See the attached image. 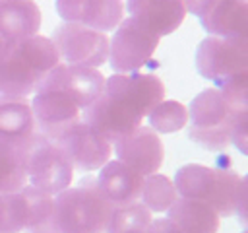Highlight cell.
Returning <instances> with one entry per match:
<instances>
[{"label":"cell","mask_w":248,"mask_h":233,"mask_svg":"<svg viewBox=\"0 0 248 233\" xmlns=\"http://www.w3.org/2000/svg\"><path fill=\"white\" fill-rule=\"evenodd\" d=\"M14 49L21 56V60L39 76V80L46 72H50L56 64H60L58 50H56L54 43L50 41V37H45L39 33L25 39V41L16 43Z\"/></svg>","instance_id":"cell-21"},{"label":"cell","mask_w":248,"mask_h":233,"mask_svg":"<svg viewBox=\"0 0 248 233\" xmlns=\"http://www.w3.org/2000/svg\"><path fill=\"white\" fill-rule=\"evenodd\" d=\"M229 144H232L242 155L248 153V111L232 115L229 128Z\"/></svg>","instance_id":"cell-32"},{"label":"cell","mask_w":248,"mask_h":233,"mask_svg":"<svg viewBox=\"0 0 248 233\" xmlns=\"http://www.w3.org/2000/svg\"><path fill=\"white\" fill-rule=\"evenodd\" d=\"M37 83L39 76L21 60L14 45H8V49L0 54V93L27 99L31 93H35Z\"/></svg>","instance_id":"cell-18"},{"label":"cell","mask_w":248,"mask_h":233,"mask_svg":"<svg viewBox=\"0 0 248 233\" xmlns=\"http://www.w3.org/2000/svg\"><path fill=\"white\" fill-rule=\"evenodd\" d=\"M196 70L205 80H221L234 72L248 70V37L207 35L196 49Z\"/></svg>","instance_id":"cell-5"},{"label":"cell","mask_w":248,"mask_h":233,"mask_svg":"<svg viewBox=\"0 0 248 233\" xmlns=\"http://www.w3.org/2000/svg\"><path fill=\"white\" fill-rule=\"evenodd\" d=\"M143 179L145 177H141L138 171L124 165L122 161L108 159L99 169L95 183L101 194L112 204V208H116V206H128L140 202Z\"/></svg>","instance_id":"cell-12"},{"label":"cell","mask_w":248,"mask_h":233,"mask_svg":"<svg viewBox=\"0 0 248 233\" xmlns=\"http://www.w3.org/2000/svg\"><path fill=\"white\" fill-rule=\"evenodd\" d=\"M234 111L227 105L215 87L202 89L188 105V124L194 128H211L231 122Z\"/></svg>","instance_id":"cell-19"},{"label":"cell","mask_w":248,"mask_h":233,"mask_svg":"<svg viewBox=\"0 0 248 233\" xmlns=\"http://www.w3.org/2000/svg\"><path fill=\"white\" fill-rule=\"evenodd\" d=\"M229 128H231V122L221 124V126H211V128H194V126H188V138L194 144L202 146L203 150L223 151L229 146Z\"/></svg>","instance_id":"cell-31"},{"label":"cell","mask_w":248,"mask_h":233,"mask_svg":"<svg viewBox=\"0 0 248 233\" xmlns=\"http://www.w3.org/2000/svg\"><path fill=\"white\" fill-rule=\"evenodd\" d=\"M219 2L221 0H182L186 14H192L198 17H203L205 14H209Z\"/></svg>","instance_id":"cell-34"},{"label":"cell","mask_w":248,"mask_h":233,"mask_svg":"<svg viewBox=\"0 0 248 233\" xmlns=\"http://www.w3.org/2000/svg\"><path fill=\"white\" fill-rule=\"evenodd\" d=\"M126 12L157 37L174 33L186 17L182 0H126Z\"/></svg>","instance_id":"cell-13"},{"label":"cell","mask_w":248,"mask_h":233,"mask_svg":"<svg viewBox=\"0 0 248 233\" xmlns=\"http://www.w3.org/2000/svg\"><path fill=\"white\" fill-rule=\"evenodd\" d=\"M45 89H58L68 93L83 111L105 91V76L99 72V68L60 62L39 80L35 93Z\"/></svg>","instance_id":"cell-7"},{"label":"cell","mask_w":248,"mask_h":233,"mask_svg":"<svg viewBox=\"0 0 248 233\" xmlns=\"http://www.w3.org/2000/svg\"><path fill=\"white\" fill-rule=\"evenodd\" d=\"M215 89L234 113L248 111V70L234 72L215 82Z\"/></svg>","instance_id":"cell-29"},{"label":"cell","mask_w":248,"mask_h":233,"mask_svg":"<svg viewBox=\"0 0 248 233\" xmlns=\"http://www.w3.org/2000/svg\"><path fill=\"white\" fill-rule=\"evenodd\" d=\"M31 111L37 126V134L56 140L66 128L79 120L81 109L64 91L45 89L37 91L31 99Z\"/></svg>","instance_id":"cell-10"},{"label":"cell","mask_w":248,"mask_h":233,"mask_svg":"<svg viewBox=\"0 0 248 233\" xmlns=\"http://www.w3.org/2000/svg\"><path fill=\"white\" fill-rule=\"evenodd\" d=\"M41 29V10L33 0H0V37L8 45L25 41Z\"/></svg>","instance_id":"cell-15"},{"label":"cell","mask_w":248,"mask_h":233,"mask_svg":"<svg viewBox=\"0 0 248 233\" xmlns=\"http://www.w3.org/2000/svg\"><path fill=\"white\" fill-rule=\"evenodd\" d=\"M27 184L23 148L0 142V192H19Z\"/></svg>","instance_id":"cell-24"},{"label":"cell","mask_w":248,"mask_h":233,"mask_svg":"<svg viewBox=\"0 0 248 233\" xmlns=\"http://www.w3.org/2000/svg\"><path fill=\"white\" fill-rule=\"evenodd\" d=\"M145 233H182V231L167 217H161V219H153Z\"/></svg>","instance_id":"cell-35"},{"label":"cell","mask_w":248,"mask_h":233,"mask_svg":"<svg viewBox=\"0 0 248 233\" xmlns=\"http://www.w3.org/2000/svg\"><path fill=\"white\" fill-rule=\"evenodd\" d=\"M25 231V208L19 192H0V233Z\"/></svg>","instance_id":"cell-30"},{"label":"cell","mask_w":248,"mask_h":233,"mask_svg":"<svg viewBox=\"0 0 248 233\" xmlns=\"http://www.w3.org/2000/svg\"><path fill=\"white\" fill-rule=\"evenodd\" d=\"M167 219L172 221L182 233H217L221 217L203 200L176 198V202L165 212Z\"/></svg>","instance_id":"cell-17"},{"label":"cell","mask_w":248,"mask_h":233,"mask_svg":"<svg viewBox=\"0 0 248 233\" xmlns=\"http://www.w3.org/2000/svg\"><path fill=\"white\" fill-rule=\"evenodd\" d=\"M37 134L31 103L0 93V142L25 148Z\"/></svg>","instance_id":"cell-14"},{"label":"cell","mask_w":248,"mask_h":233,"mask_svg":"<svg viewBox=\"0 0 248 233\" xmlns=\"http://www.w3.org/2000/svg\"><path fill=\"white\" fill-rule=\"evenodd\" d=\"M6 49H8V43H6V41H4L2 37H0V54H2V52H4Z\"/></svg>","instance_id":"cell-36"},{"label":"cell","mask_w":248,"mask_h":233,"mask_svg":"<svg viewBox=\"0 0 248 233\" xmlns=\"http://www.w3.org/2000/svg\"><path fill=\"white\" fill-rule=\"evenodd\" d=\"M213 179H215V169L202 163H186L174 173L172 184L180 198H194L205 202Z\"/></svg>","instance_id":"cell-22"},{"label":"cell","mask_w":248,"mask_h":233,"mask_svg":"<svg viewBox=\"0 0 248 233\" xmlns=\"http://www.w3.org/2000/svg\"><path fill=\"white\" fill-rule=\"evenodd\" d=\"M54 142L66 153L74 171H99L112 155V142L83 120L66 128Z\"/></svg>","instance_id":"cell-6"},{"label":"cell","mask_w":248,"mask_h":233,"mask_svg":"<svg viewBox=\"0 0 248 233\" xmlns=\"http://www.w3.org/2000/svg\"><path fill=\"white\" fill-rule=\"evenodd\" d=\"M83 4H85V0H56V12L62 21L79 23Z\"/></svg>","instance_id":"cell-33"},{"label":"cell","mask_w":248,"mask_h":233,"mask_svg":"<svg viewBox=\"0 0 248 233\" xmlns=\"http://www.w3.org/2000/svg\"><path fill=\"white\" fill-rule=\"evenodd\" d=\"M149 128L157 134H174L188 124V107L174 99H163L147 113Z\"/></svg>","instance_id":"cell-28"},{"label":"cell","mask_w":248,"mask_h":233,"mask_svg":"<svg viewBox=\"0 0 248 233\" xmlns=\"http://www.w3.org/2000/svg\"><path fill=\"white\" fill-rule=\"evenodd\" d=\"M50 41L54 43L60 62L99 68L108 58V35L93 31L83 23L62 21L54 27Z\"/></svg>","instance_id":"cell-4"},{"label":"cell","mask_w":248,"mask_h":233,"mask_svg":"<svg viewBox=\"0 0 248 233\" xmlns=\"http://www.w3.org/2000/svg\"><path fill=\"white\" fill-rule=\"evenodd\" d=\"M159 39L153 31L132 17H124L108 39L107 62L114 74L140 72L155 54Z\"/></svg>","instance_id":"cell-3"},{"label":"cell","mask_w":248,"mask_h":233,"mask_svg":"<svg viewBox=\"0 0 248 233\" xmlns=\"http://www.w3.org/2000/svg\"><path fill=\"white\" fill-rule=\"evenodd\" d=\"M23 151L27 181L31 186L56 196L72 184L74 167L54 140L35 134V138L23 148Z\"/></svg>","instance_id":"cell-2"},{"label":"cell","mask_w":248,"mask_h":233,"mask_svg":"<svg viewBox=\"0 0 248 233\" xmlns=\"http://www.w3.org/2000/svg\"><path fill=\"white\" fill-rule=\"evenodd\" d=\"M19 196H21L23 208H25V231L39 229V227L52 223L54 196H50L31 184H25L19 190Z\"/></svg>","instance_id":"cell-27"},{"label":"cell","mask_w":248,"mask_h":233,"mask_svg":"<svg viewBox=\"0 0 248 233\" xmlns=\"http://www.w3.org/2000/svg\"><path fill=\"white\" fill-rule=\"evenodd\" d=\"M112 151L118 161L132 167L141 177L159 173L165 157V148L159 134L145 124L112 142Z\"/></svg>","instance_id":"cell-8"},{"label":"cell","mask_w":248,"mask_h":233,"mask_svg":"<svg viewBox=\"0 0 248 233\" xmlns=\"http://www.w3.org/2000/svg\"><path fill=\"white\" fill-rule=\"evenodd\" d=\"M207 35L232 39L248 33V4L246 0H221L209 14L200 17Z\"/></svg>","instance_id":"cell-16"},{"label":"cell","mask_w":248,"mask_h":233,"mask_svg":"<svg viewBox=\"0 0 248 233\" xmlns=\"http://www.w3.org/2000/svg\"><path fill=\"white\" fill-rule=\"evenodd\" d=\"M122 19L124 0H85L79 16V23L105 35L114 31Z\"/></svg>","instance_id":"cell-23"},{"label":"cell","mask_w":248,"mask_h":233,"mask_svg":"<svg viewBox=\"0 0 248 233\" xmlns=\"http://www.w3.org/2000/svg\"><path fill=\"white\" fill-rule=\"evenodd\" d=\"M112 204L101 194L95 179H83L54 196L52 225L58 233H105Z\"/></svg>","instance_id":"cell-1"},{"label":"cell","mask_w":248,"mask_h":233,"mask_svg":"<svg viewBox=\"0 0 248 233\" xmlns=\"http://www.w3.org/2000/svg\"><path fill=\"white\" fill-rule=\"evenodd\" d=\"M83 122L101 132L108 142H116L124 134L141 126L143 116L118 97L103 91L91 105L83 109Z\"/></svg>","instance_id":"cell-9"},{"label":"cell","mask_w":248,"mask_h":233,"mask_svg":"<svg viewBox=\"0 0 248 233\" xmlns=\"http://www.w3.org/2000/svg\"><path fill=\"white\" fill-rule=\"evenodd\" d=\"M151 221L153 214L141 202L116 206L112 208L105 233H145Z\"/></svg>","instance_id":"cell-25"},{"label":"cell","mask_w":248,"mask_h":233,"mask_svg":"<svg viewBox=\"0 0 248 233\" xmlns=\"http://www.w3.org/2000/svg\"><path fill=\"white\" fill-rule=\"evenodd\" d=\"M178 198V192L172 184V181L167 175L153 173L143 179V188L140 202L151 212V214H161L167 212Z\"/></svg>","instance_id":"cell-26"},{"label":"cell","mask_w":248,"mask_h":233,"mask_svg":"<svg viewBox=\"0 0 248 233\" xmlns=\"http://www.w3.org/2000/svg\"><path fill=\"white\" fill-rule=\"evenodd\" d=\"M105 91L130 105L143 118L157 103L165 99V85L161 78L145 72L112 74L105 78Z\"/></svg>","instance_id":"cell-11"},{"label":"cell","mask_w":248,"mask_h":233,"mask_svg":"<svg viewBox=\"0 0 248 233\" xmlns=\"http://www.w3.org/2000/svg\"><path fill=\"white\" fill-rule=\"evenodd\" d=\"M244 183H246V179L240 177L236 171L217 167L215 179H213V184L209 188L205 202L217 212L219 217H229L234 214L236 200H238V194H240V188L244 186Z\"/></svg>","instance_id":"cell-20"}]
</instances>
